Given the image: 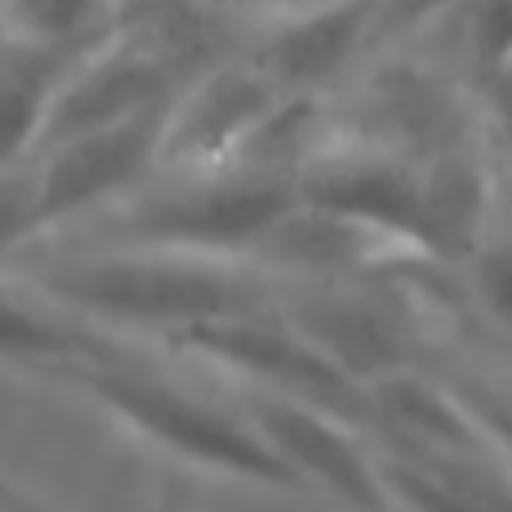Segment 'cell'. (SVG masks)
Returning a JSON list of instances; mask_svg holds the SVG:
<instances>
[{"label":"cell","instance_id":"6da1fadb","mask_svg":"<svg viewBox=\"0 0 512 512\" xmlns=\"http://www.w3.org/2000/svg\"><path fill=\"white\" fill-rule=\"evenodd\" d=\"M160 124V112H144L136 120L44 148L32 160L36 240L100 212L112 196H120L160 156Z\"/></svg>","mask_w":512,"mask_h":512},{"label":"cell","instance_id":"7a4b0ae2","mask_svg":"<svg viewBox=\"0 0 512 512\" xmlns=\"http://www.w3.org/2000/svg\"><path fill=\"white\" fill-rule=\"evenodd\" d=\"M160 92H164V60L148 44L132 36L84 44L56 80L36 156L72 136L156 112Z\"/></svg>","mask_w":512,"mask_h":512},{"label":"cell","instance_id":"3957f363","mask_svg":"<svg viewBox=\"0 0 512 512\" xmlns=\"http://www.w3.org/2000/svg\"><path fill=\"white\" fill-rule=\"evenodd\" d=\"M76 52H24L0 64V176L32 164L56 80Z\"/></svg>","mask_w":512,"mask_h":512},{"label":"cell","instance_id":"277c9868","mask_svg":"<svg viewBox=\"0 0 512 512\" xmlns=\"http://www.w3.org/2000/svg\"><path fill=\"white\" fill-rule=\"evenodd\" d=\"M84 348V332L68 312L48 304L24 280H0V360L64 364Z\"/></svg>","mask_w":512,"mask_h":512},{"label":"cell","instance_id":"5b68a950","mask_svg":"<svg viewBox=\"0 0 512 512\" xmlns=\"http://www.w3.org/2000/svg\"><path fill=\"white\" fill-rule=\"evenodd\" d=\"M108 0H0V32L20 52H76L92 44Z\"/></svg>","mask_w":512,"mask_h":512},{"label":"cell","instance_id":"8992f818","mask_svg":"<svg viewBox=\"0 0 512 512\" xmlns=\"http://www.w3.org/2000/svg\"><path fill=\"white\" fill-rule=\"evenodd\" d=\"M36 240V192L32 164L0 176V260L24 252Z\"/></svg>","mask_w":512,"mask_h":512}]
</instances>
